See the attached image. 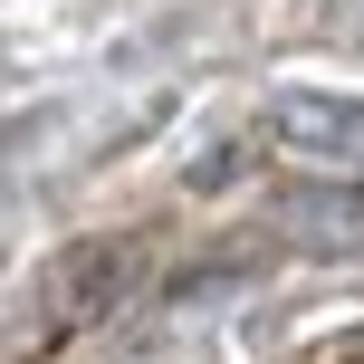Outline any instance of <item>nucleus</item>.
I'll return each instance as SVG.
<instances>
[{"mask_svg": "<svg viewBox=\"0 0 364 364\" xmlns=\"http://www.w3.org/2000/svg\"><path fill=\"white\" fill-rule=\"evenodd\" d=\"M125 278H134V240H87V250H68L48 278H38V297H29V336L48 346V336L106 316L115 297H125Z\"/></svg>", "mask_w": 364, "mask_h": 364, "instance_id": "f257e3e1", "label": "nucleus"}, {"mask_svg": "<svg viewBox=\"0 0 364 364\" xmlns=\"http://www.w3.org/2000/svg\"><path fill=\"white\" fill-rule=\"evenodd\" d=\"M278 230L307 250H364V192L355 182H316V192L278 201Z\"/></svg>", "mask_w": 364, "mask_h": 364, "instance_id": "f03ea898", "label": "nucleus"}]
</instances>
